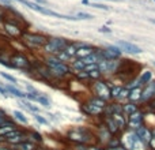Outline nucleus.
I'll return each instance as SVG.
<instances>
[{"mask_svg":"<svg viewBox=\"0 0 155 150\" xmlns=\"http://www.w3.org/2000/svg\"><path fill=\"white\" fill-rule=\"evenodd\" d=\"M0 94H2V96H4V97H8V96H10V94L7 93V90L4 89V86H0Z\"/></svg>","mask_w":155,"mask_h":150,"instance_id":"nucleus-43","label":"nucleus"},{"mask_svg":"<svg viewBox=\"0 0 155 150\" xmlns=\"http://www.w3.org/2000/svg\"><path fill=\"white\" fill-rule=\"evenodd\" d=\"M154 2H155V0H154Z\"/></svg>","mask_w":155,"mask_h":150,"instance_id":"nucleus-52","label":"nucleus"},{"mask_svg":"<svg viewBox=\"0 0 155 150\" xmlns=\"http://www.w3.org/2000/svg\"><path fill=\"white\" fill-rule=\"evenodd\" d=\"M22 105H23L25 108H27L29 111H31V112H34V113H40V108H38V107H34V105H33L31 102L23 101V102H22Z\"/></svg>","mask_w":155,"mask_h":150,"instance_id":"nucleus-32","label":"nucleus"},{"mask_svg":"<svg viewBox=\"0 0 155 150\" xmlns=\"http://www.w3.org/2000/svg\"><path fill=\"white\" fill-rule=\"evenodd\" d=\"M76 51H78V49L75 48V45H74V44H72V43H70V44H68V45H67V46H65V48H64V49H63V52H64V53H65V55H67V56H68V57H70V59H71V60H74V59H75V55H76Z\"/></svg>","mask_w":155,"mask_h":150,"instance_id":"nucleus-28","label":"nucleus"},{"mask_svg":"<svg viewBox=\"0 0 155 150\" xmlns=\"http://www.w3.org/2000/svg\"><path fill=\"white\" fill-rule=\"evenodd\" d=\"M35 150H42V149H40V148H38V146H37V149H35Z\"/></svg>","mask_w":155,"mask_h":150,"instance_id":"nucleus-49","label":"nucleus"},{"mask_svg":"<svg viewBox=\"0 0 155 150\" xmlns=\"http://www.w3.org/2000/svg\"><path fill=\"white\" fill-rule=\"evenodd\" d=\"M35 2H37V4H45L46 0H35Z\"/></svg>","mask_w":155,"mask_h":150,"instance_id":"nucleus-48","label":"nucleus"},{"mask_svg":"<svg viewBox=\"0 0 155 150\" xmlns=\"http://www.w3.org/2000/svg\"><path fill=\"white\" fill-rule=\"evenodd\" d=\"M147 105V112H155V100H153L151 102H148Z\"/></svg>","mask_w":155,"mask_h":150,"instance_id":"nucleus-40","label":"nucleus"},{"mask_svg":"<svg viewBox=\"0 0 155 150\" xmlns=\"http://www.w3.org/2000/svg\"><path fill=\"white\" fill-rule=\"evenodd\" d=\"M74 78H75L76 80H79L80 83H90V77H88V73H86V71H80V73H76L74 74Z\"/></svg>","mask_w":155,"mask_h":150,"instance_id":"nucleus-27","label":"nucleus"},{"mask_svg":"<svg viewBox=\"0 0 155 150\" xmlns=\"http://www.w3.org/2000/svg\"><path fill=\"white\" fill-rule=\"evenodd\" d=\"M72 44L75 45V48H76V49H79V48H82V46L87 45L88 43H83V41H79V43H72Z\"/></svg>","mask_w":155,"mask_h":150,"instance_id":"nucleus-41","label":"nucleus"},{"mask_svg":"<svg viewBox=\"0 0 155 150\" xmlns=\"http://www.w3.org/2000/svg\"><path fill=\"white\" fill-rule=\"evenodd\" d=\"M35 101H37L40 105H42L44 108H51V100H49L45 94H38Z\"/></svg>","mask_w":155,"mask_h":150,"instance_id":"nucleus-30","label":"nucleus"},{"mask_svg":"<svg viewBox=\"0 0 155 150\" xmlns=\"http://www.w3.org/2000/svg\"><path fill=\"white\" fill-rule=\"evenodd\" d=\"M88 77H90V80L93 82V80L101 79L102 75H101V73H99L98 70H94V71H90V73H88Z\"/></svg>","mask_w":155,"mask_h":150,"instance_id":"nucleus-34","label":"nucleus"},{"mask_svg":"<svg viewBox=\"0 0 155 150\" xmlns=\"http://www.w3.org/2000/svg\"><path fill=\"white\" fill-rule=\"evenodd\" d=\"M135 134L137 135V138L140 139V142L147 148L148 143H150V141H151V128L150 127H147L146 124H143L142 127H139V128L135 130Z\"/></svg>","mask_w":155,"mask_h":150,"instance_id":"nucleus-14","label":"nucleus"},{"mask_svg":"<svg viewBox=\"0 0 155 150\" xmlns=\"http://www.w3.org/2000/svg\"><path fill=\"white\" fill-rule=\"evenodd\" d=\"M101 123L104 124L105 127H106V130L113 135V137H117V135L121 134V130L118 128L117 123L114 121V119H113L112 116H107V118H105V116H101Z\"/></svg>","mask_w":155,"mask_h":150,"instance_id":"nucleus-13","label":"nucleus"},{"mask_svg":"<svg viewBox=\"0 0 155 150\" xmlns=\"http://www.w3.org/2000/svg\"><path fill=\"white\" fill-rule=\"evenodd\" d=\"M109 105H110V109H112L113 115H124V113H123V104H121V102H118V101H110Z\"/></svg>","mask_w":155,"mask_h":150,"instance_id":"nucleus-25","label":"nucleus"},{"mask_svg":"<svg viewBox=\"0 0 155 150\" xmlns=\"http://www.w3.org/2000/svg\"><path fill=\"white\" fill-rule=\"evenodd\" d=\"M118 146H121L120 135H117V137H112L109 141H107V143L104 146V148H106V149H113V148H118Z\"/></svg>","mask_w":155,"mask_h":150,"instance_id":"nucleus-29","label":"nucleus"},{"mask_svg":"<svg viewBox=\"0 0 155 150\" xmlns=\"http://www.w3.org/2000/svg\"><path fill=\"white\" fill-rule=\"evenodd\" d=\"M121 56H123V52L116 45H109L106 48H102V57H104V60H120Z\"/></svg>","mask_w":155,"mask_h":150,"instance_id":"nucleus-11","label":"nucleus"},{"mask_svg":"<svg viewBox=\"0 0 155 150\" xmlns=\"http://www.w3.org/2000/svg\"><path fill=\"white\" fill-rule=\"evenodd\" d=\"M153 79H154L153 78V71H150V70H144V71H142V73L137 75V80H139L140 87H144V86Z\"/></svg>","mask_w":155,"mask_h":150,"instance_id":"nucleus-15","label":"nucleus"},{"mask_svg":"<svg viewBox=\"0 0 155 150\" xmlns=\"http://www.w3.org/2000/svg\"><path fill=\"white\" fill-rule=\"evenodd\" d=\"M12 116H14V120L19 121V123H22V124H27V123H29L27 118L21 112V111H14V112H12Z\"/></svg>","mask_w":155,"mask_h":150,"instance_id":"nucleus-31","label":"nucleus"},{"mask_svg":"<svg viewBox=\"0 0 155 150\" xmlns=\"http://www.w3.org/2000/svg\"><path fill=\"white\" fill-rule=\"evenodd\" d=\"M3 29L12 38H22V36H23V33H25V30L22 29L19 25L14 23V22H4V23H3Z\"/></svg>","mask_w":155,"mask_h":150,"instance_id":"nucleus-10","label":"nucleus"},{"mask_svg":"<svg viewBox=\"0 0 155 150\" xmlns=\"http://www.w3.org/2000/svg\"><path fill=\"white\" fill-rule=\"evenodd\" d=\"M153 100H155V79L150 80L142 89V97H140V101H139V107L142 108V105L148 104Z\"/></svg>","mask_w":155,"mask_h":150,"instance_id":"nucleus-8","label":"nucleus"},{"mask_svg":"<svg viewBox=\"0 0 155 150\" xmlns=\"http://www.w3.org/2000/svg\"><path fill=\"white\" fill-rule=\"evenodd\" d=\"M139 108L140 107L137 104H135V102H131V101L123 102V113H124V116H129L131 113L136 112Z\"/></svg>","mask_w":155,"mask_h":150,"instance_id":"nucleus-19","label":"nucleus"},{"mask_svg":"<svg viewBox=\"0 0 155 150\" xmlns=\"http://www.w3.org/2000/svg\"><path fill=\"white\" fill-rule=\"evenodd\" d=\"M5 118H8V116H7V113H5L4 111H3L2 108H0V119H5Z\"/></svg>","mask_w":155,"mask_h":150,"instance_id":"nucleus-45","label":"nucleus"},{"mask_svg":"<svg viewBox=\"0 0 155 150\" xmlns=\"http://www.w3.org/2000/svg\"><path fill=\"white\" fill-rule=\"evenodd\" d=\"M48 36L42 34V33H29L25 32L22 36V41L23 44L30 49H40L48 43Z\"/></svg>","mask_w":155,"mask_h":150,"instance_id":"nucleus-4","label":"nucleus"},{"mask_svg":"<svg viewBox=\"0 0 155 150\" xmlns=\"http://www.w3.org/2000/svg\"><path fill=\"white\" fill-rule=\"evenodd\" d=\"M12 149H15V150H35L37 149V145H34V143L30 142V141H25V142L14 146Z\"/></svg>","mask_w":155,"mask_h":150,"instance_id":"nucleus-24","label":"nucleus"},{"mask_svg":"<svg viewBox=\"0 0 155 150\" xmlns=\"http://www.w3.org/2000/svg\"><path fill=\"white\" fill-rule=\"evenodd\" d=\"M151 139H155V127L151 128Z\"/></svg>","mask_w":155,"mask_h":150,"instance_id":"nucleus-47","label":"nucleus"},{"mask_svg":"<svg viewBox=\"0 0 155 150\" xmlns=\"http://www.w3.org/2000/svg\"><path fill=\"white\" fill-rule=\"evenodd\" d=\"M0 77H3L8 82H11V85H16V82H18L15 77H12L11 74H7V73H0Z\"/></svg>","mask_w":155,"mask_h":150,"instance_id":"nucleus-33","label":"nucleus"},{"mask_svg":"<svg viewBox=\"0 0 155 150\" xmlns=\"http://www.w3.org/2000/svg\"><path fill=\"white\" fill-rule=\"evenodd\" d=\"M112 118L114 119V121L117 123V126H118V128L121 130V132L127 131V116H124V115H113Z\"/></svg>","mask_w":155,"mask_h":150,"instance_id":"nucleus-23","label":"nucleus"},{"mask_svg":"<svg viewBox=\"0 0 155 150\" xmlns=\"http://www.w3.org/2000/svg\"><path fill=\"white\" fill-rule=\"evenodd\" d=\"M72 150H88V145H84V143H75Z\"/></svg>","mask_w":155,"mask_h":150,"instance_id":"nucleus-37","label":"nucleus"},{"mask_svg":"<svg viewBox=\"0 0 155 150\" xmlns=\"http://www.w3.org/2000/svg\"><path fill=\"white\" fill-rule=\"evenodd\" d=\"M94 70H98V64H88L84 67L86 73H90V71H94Z\"/></svg>","mask_w":155,"mask_h":150,"instance_id":"nucleus-39","label":"nucleus"},{"mask_svg":"<svg viewBox=\"0 0 155 150\" xmlns=\"http://www.w3.org/2000/svg\"><path fill=\"white\" fill-rule=\"evenodd\" d=\"M88 90H90L91 96L99 97V98L110 102V87L106 85V82L104 80V78L90 82V85H88Z\"/></svg>","mask_w":155,"mask_h":150,"instance_id":"nucleus-5","label":"nucleus"},{"mask_svg":"<svg viewBox=\"0 0 155 150\" xmlns=\"http://www.w3.org/2000/svg\"><path fill=\"white\" fill-rule=\"evenodd\" d=\"M116 46L120 48L121 52H127V53H131V55H139L143 52L140 46L135 45V44L129 43V41H124V40H118Z\"/></svg>","mask_w":155,"mask_h":150,"instance_id":"nucleus-12","label":"nucleus"},{"mask_svg":"<svg viewBox=\"0 0 155 150\" xmlns=\"http://www.w3.org/2000/svg\"><path fill=\"white\" fill-rule=\"evenodd\" d=\"M27 141L33 142L34 145H37V143L44 142V138L38 131H34V130H33V131H27Z\"/></svg>","mask_w":155,"mask_h":150,"instance_id":"nucleus-22","label":"nucleus"},{"mask_svg":"<svg viewBox=\"0 0 155 150\" xmlns=\"http://www.w3.org/2000/svg\"><path fill=\"white\" fill-rule=\"evenodd\" d=\"M84 67L86 64L82 62V59H74L70 64V68H71V73L72 74H76V73H80V71H84Z\"/></svg>","mask_w":155,"mask_h":150,"instance_id":"nucleus-21","label":"nucleus"},{"mask_svg":"<svg viewBox=\"0 0 155 150\" xmlns=\"http://www.w3.org/2000/svg\"><path fill=\"white\" fill-rule=\"evenodd\" d=\"M121 90H123V85H113L110 87V101H116L120 96Z\"/></svg>","mask_w":155,"mask_h":150,"instance_id":"nucleus-26","label":"nucleus"},{"mask_svg":"<svg viewBox=\"0 0 155 150\" xmlns=\"http://www.w3.org/2000/svg\"><path fill=\"white\" fill-rule=\"evenodd\" d=\"M12 150H15V149H12Z\"/></svg>","mask_w":155,"mask_h":150,"instance_id":"nucleus-51","label":"nucleus"},{"mask_svg":"<svg viewBox=\"0 0 155 150\" xmlns=\"http://www.w3.org/2000/svg\"><path fill=\"white\" fill-rule=\"evenodd\" d=\"M99 30V33H112V29H109V27H106V26H102L101 29H98Z\"/></svg>","mask_w":155,"mask_h":150,"instance_id":"nucleus-42","label":"nucleus"},{"mask_svg":"<svg viewBox=\"0 0 155 150\" xmlns=\"http://www.w3.org/2000/svg\"><path fill=\"white\" fill-rule=\"evenodd\" d=\"M76 18L78 19H93L94 16L91 15V14H87V12H78Z\"/></svg>","mask_w":155,"mask_h":150,"instance_id":"nucleus-35","label":"nucleus"},{"mask_svg":"<svg viewBox=\"0 0 155 150\" xmlns=\"http://www.w3.org/2000/svg\"><path fill=\"white\" fill-rule=\"evenodd\" d=\"M4 89L7 90L8 94H11V96L16 97V98H21V100H25V98H26V93H23V91L19 90V89H16L14 85H5Z\"/></svg>","mask_w":155,"mask_h":150,"instance_id":"nucleus-18","label":"nucleus"},{"mask_svg":"<svg viewBox=\"0 0 155 150\" xmlns=\"http://www.w3.org/2000/svg\"><path fill=\"white\" fill-rule=\"evenodd\" d=\"M105 150H127V149L123 148V146H118V148H113V149H106L105 148Z\"/></svg>","mask_w":155,"mask_h":150,"instance_id":"nucleus-46","label":"nucleus"},{"mask_svg":"<svg viewBox=\"0 0 155 150\" xmlns=\"http://www.w3.org/2000/svg\"><path fill=\"white\" fill-rule=\"evenodd\" d=\"M94 52V45H91V44H87V45L82 46V48H79L76 51V55H75V59H83V57L88 56L90 53H93Z\"/></svg>","mask_w":155,"mask_h":150,"instance_id":"nucleus-16","label":"nucleus"},{"mask_svg":"<svg viewBox=\"0 0 155 150\" xmlns=\"http://www.w3.org/2000/svg\"><path fill=\"white\" fill-rule=\"evenodd\" d=\"M154 66H155V62H154Z\"/></svg>","mask_w":155,"mask_h":150,"instance_id":"nucleus-50","label":"nucleus"},{"mask_svg":"<svg viewBox=\"0 0 155 150\" xmlns=\"http://www.w3.org/2000/svg\"><path fill=\"white\" fill-rule=\"evenodd\" d=\"M0 150H12V148L5 145V143H0Z\"/></svg>","mask_w":155,"mask_h":150,"instance_id":"nucleus-44","label":"nucleus"},{"mask_svg":"<svg viewBox=\"0 0 155 150\" xmlns=\"http://www.w3.org/2000/svg\"><path fill=\"white\" fill-rule=\"evenodd\" d=\"M144 115H146V109L139 108L136 112L127 116V130L135 131L136 128L142 127L143 124H144Z\"/></svg>","mask_w":155,"mask_h":150,"instance_id":"nucleus-7","label":"nucleus"},{"mask_svg":"<svg viewBox=\"0 0 155 150\" xmlns=\"http://www.w3.org/2000/svg\"><path fill=\"white\" fill-rule=\"evenodd\" d=\"M68 44H70V41L64 37H49L48 43L42 46V51L48 56H54L59 52H61Z\"/></svg>","mask_w":155,"mask_h":150,"instance_id":"nucleus-3","label":"nucleus"},{"mask_svg":"<svg viewBox=\"0 0 155 150\" xmlns=\"http://www.w3.org/2000/svg\"><path fill=\"white\" fill-rule=\"evenodd\" d=\"M91 7H95V8H99V10H105V11H107L109 10V7L107 5H105V4H101V3H91Z\"/></svg>","mask_w":155,"mask_h":150,"instance_id":"nucleus-38","label":"nucleus"},{"mask_svg":"<svg viewBox=\"0 0 155 150\" xmlns=\"http://www.w3.org/2000/svg\"><path fill=\"white\" fill-rule=\"evenodd\" d=\"M8 62H10L11 67L18 68V70H25V71L29 70L30 71L33 68L30 59L25 53H22V52H14V53L10 56Z\"/></svg>","mask_w":155,"mask_h":150,"instance_id":"nucleus-6","label":"nucleus"},{"mask_svg":"<svg viewBox=\"0 0 155 150\" xmlns=\"http://www.w3.org/2000/svg\"><path fill=\"white\" fill-rule=\"evenodd\" d=\"M80 112H82L83 115H86L87 118H95V116H102L104 109L94 107V105H91L88 101L83 100V101L80 102Z\"/></svg>","mask_w":155,"mask_h":150,"instance_id":"nucleus-9","label":"nucleus"},{"mask_svg":"<svg viewBox=\"0 0 155 150\" xmlns=\"http://www.w3.org/2000/svg\"><path fill=\"white\" fill-rule=\"evenodd\" d=\"M142 89L143 87H140V86H137V87H135V89H131V90H129V96H128V101L135 102V104L139 105L140 97H142Z\"/></svg>","mask_w":155,"mask_h":150,"instance_id":"nucleus-17","label":"nucleus"},{"mask_svg":"<svg viewBox=\"0 0 155 150\" xmlns=\"http://www.w3.org/2000/svg\"><path fill=\"white\" fill-rule=\"evenodd\" d=\"M86 101H88L91 105H94V107H97V108H101V109H104L107 105V101H105V100L99 98V97H95V96H88L87 98H86Z\"/></svg>","mask_w":155,"mask_h":150,"instance_id":"nucleus-20","label":"nucleus"},{"mask_svg":"<svg viewBox=\"0 0 155 150\" xmlns=\"http://www.w3.org/2000/svg\"><path fill=\"white\" fill-rule=\"evenodd\" d=\"M65 138L68 139V142L74 145L75 143H84V145L94 143V134L87 127H75L72 130H68Z\"/></svg>","mask_w":155,"mask_h":150,"instance_id":"nucleus-2","label":"nucleus"},{"mask_svg":"<svg viewBox=\"0 0 155 150\" xmlns=\"http://www.w3.org/2000/svg\"><path fill=\"white\" fill-rule=\"evenodd\" d=\"M34 119H35V120H37L40 124H48V120H46L44 116H41L40 113H35V115H34Z\"/></svg>","mask_w":155,"mask_h":150,"instance_id":"nucleus-36","label":"nucleus"},{"mask_svg":"<svg viewBox=\"0 0 155 150\" xmlns=\"http://www.w3.org/2000/svg\"><path fill=\"white\" fill-rule=\"evenodd\" d=\"M42 63L49 70V73H51L53 79H63V78L70 77V75L72 74L71 73L70 64L60 62V60L54 56H48V55H46V56L44 57Z\"/></svg>","mask_w":155,"mask_h":150,"instance_id":"nucleus-1","label":"nucleus"}]
</instances>
